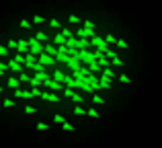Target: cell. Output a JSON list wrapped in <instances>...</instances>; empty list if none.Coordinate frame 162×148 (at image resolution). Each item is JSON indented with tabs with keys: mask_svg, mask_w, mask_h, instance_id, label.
<instances>
[{
	"mask_svg": "<svg viewBox=\"0 0 162 148\" xmlns=\"http://www.w3.org/2000/svg\"><path fill=\"white\" fill-rule=\"evenodd\" d=\"M27 43H29V53H31V56L39 58L41 53H43V43H39L35 37H29V39H27Z\"/></svg>",
	"mask_w": 162,
	"mask_h": 148,
	"instance_id": "cell-1",
	"label": "cell"
},
{
	"mask_svg": "<svg viewBox=\"0 0 162 148\" xmlns=\"http://www.w3.org/2000/svg\"><path fill=\"white\" fill-rule=\"evenodd\" d=\"M78 62H84L86 66H92V64H96L94 56H92L90 51H86V49H80V51H78Z\"/></svg>",
	"mask_w": 162,
	"mask_h": 148,
	"instance_id": "cell-2",
	"label": "cell"
},
{
	"mask_svg": "<svg viewBox=\"0 0 162 148\" xmlns=\"http://www.w3.org/2000/svg\"><path fill=\"white\" fill-rule=\"evenodd\" d=\"M90 48H96L101 53H105V51L109 49V45L105 43V39H103V37H99V35H96V37H92V39H90Z\"/></svg>",
	"mask_w": 162,
	"mask_h": 148,
	"instance_id": "cell-3",
	"label": "cell"
},
{
	"mask_svg": "<svg viewBox=\"0 0 162 148\" xmlns=\"http://www.w3.org/2000/svg\"><path fill=\"white\" fill-rule=\"evenodd\" d=\"M74 35H76L78 39H92V37H96V33H94L92 29H84V27H80L78 31H74Z\"/></svg>",
	"mask_w": 162,
	"mask_h": 148,
	"instance_id": "cell-4",
	"label": "cell"
},
{
	"mask_svg": "<svg viewBox=\"0 0 162 148\" xmlns=\"http://www.w3.org/2000/svg\"><path fill=\"white\" fill-rule=\"evenodd\" d=\"M43 87H45L47 91H51V93H58V91H62V89H64V84H60V82H55L53 78H49V80H45V82H43Z\"/></svg>",
	"mask_w": 162,
	"mask_h": 148,
	"instance_id": "cell-5",
	"label": "cell"
},
{
	"mask_svg": "<svg viewBox=\"0 0 162 148\" xmlns=\"http://www.w3.org/2000/svg\"><path fill=\"white\" fill-rule=\"evenodd\" d=\"M37 62H39L41 66H53V64H58V62H55V58H51V56H47V53H41Z\"/></svg>",
	"mask_w": 162,
	"mask_h": 148,
	"instance_id": "cell-6",
	"label": "cell"
},
{
	"mask_svg": "<svg viewBox=\"0 0 162 148\" xmlns=\"http://www.w3.org/2000/svg\"><path fill=\"white\" fill-rule=\"evenodd\" d=\"M41 99L43 101H49V103H60V97L55 93H51V91H43L41 93Z\"/></svg>",
	"mask_w": 162,
	"mask_h": 148,
	"instance_id": "cell-7",
	"label": "cell"
},
{
	"mask_svg": "<svg viewBox=\"0 0 162 148\" xmlns=\"http://www.w3.org/2000/svg\"><path fill=\"white\" fill-rule=\"evenodd\" d=\"M23 68H25V66L17 64L14 60H10V62H8V70H10V72H14V74H23Z\"/></svg>",
	"mask_w": 162,
	"mask_h": 148,
	"instance_id": "cell-8",
	"label": "cell"
},
{
	"mask_svg": "<svg viewBox=\"0 0 162 148\" xmlns=\"http://www.w3.org/2000/svg\"><path fill=\"white\" fill-rule=\"evenodd\" d=\"M64 82H66V89H72V91H74V89H80V82H78V80H74L72 76H66V80H64Z\"/></svg>",
	"mask_w": 162,
	"mask_h": 148,
	"instance_id": "cell-9",
	"label": "cell"
},
{
	"mask_svg": "<svg viewBox=\"0 0 162 148\" xmlns=\"http://www.w3.org/2000/svg\"><path fill=\"white\" fill-rule=\"evenodd\" d=\"M43 53H47V56L55 58V56H58V48H55L53 43H47V45H43Z\"/></svg>",
	"mask_w": 162,
	"mask_h": 148,
	"instance_id": "cell-10",
	"label": "cell"
},
{
	"mask_svg": "<svg viewBox=\"0 0 162 148\" xmlns=\"http://www.w3.org/2000/svg\"><path fill=\"white\" fill-rule=\"evenodd\" d=\"M6 87H10V89H14V91H17V89L21 87V80H19L17 76H10V78L6 80Z\"/></svg>",
	"mask_w": 162,
	"mask_h": 148,
	"instance_id": "cell-11",
	"label": "cell"
},
{
	"mask_svg": "<svg viewBox=\"0 0 162 148\" xmlns=\"http://www.w3.org/2000/svg\"><path fill=\"white\" fill-rule=\"evenodd\" d=\"M31 91H21V89H17L14 91V99H31Z\"/></svg>",
	"mask_w": 162,
	"mask_h": 148,
	"instance_id": "cell-12",
	"label": "cell"
},
{
	"mask_svg": "<svg viewBox=\"0 0 162 148\" xmlns=\"http://www.w3.org/2000/svg\"><path fill=\"white\" fill-rule=\"evenodd\" d=\"M53 45H55V48H60V45H66V37H64L62 33H55V37H53Z\"/></svg>",
	"mask_w": 162,
	"mask_h": 148,
	"instance_id": "cell-13",
	"label": "cell"
},
{
	"mask_svg": "<svg viewBox=\"0 0 162 148\" xmlns=\"http://www.w3.org/2000/svg\"><path fill=\"white\" fill-rule=\"evenodd\" d=\"M33 78H35V80H39L41 84H43V82H45V80H49L51 76H49L47 72H35V76H33Z\"/></svg>",
	"mask_w": 162,
	"mask_h": 148,
	"instance_id": "cell-14",
	"label": "cell"
},
{
	"mask_svg": "<svg viewBox=\"0 0 162 148\" xmlns=\"http://www.w3.org/2000/svg\"><path fill=\"white\" fill-rule=\"evenodd\" d=\"M19 53H29V43L27 41H23V39H19V48H17Z\"/></svg>",
	"mask_w": 162,
	"mask_h": 148,
	"instance_id": "cell-15",
	"label": "cell"
},
{
	"mask_svg": "<svg viewBox=\"0 0 162 148\" xmlns=\"http://www.w3.org/2000/svg\"><path fill=\"white\" fill-rule=\"evenodd\" d=\"M99 84H101V89H111V78H107V76H101L99 78Z\"/></svg>",
	"mask_w": 162,
	"mask_h": 148,
	"instance_id": "cell-16",
	"label": "cell"
},
{
	"mask_svg": "<svg viewBox=\"0 0 162 148\" xmlns=\"http://www.w3.org/2000/svg\"><path fill=\"white\" fill-rule=\"evenodd\" d=\"M47 25H49L51 29H58V31H62V29H64V27L60 25V21H58V19H49V21H47Z\"/></svg>",
	"mask_w": 162,
	"mask_h": 148,
	"instance_id": "cell-17",
	"label": "cell"
},
{
	"mask_svg": "<svg viewBox=\"0 0 162 148\" xmlns=\"http://www.w3.org/2000/svg\"><path fill=\"white\" fill-rule=\"evenodd\" d=\"M35 39H37L39 43H43V41H47V39H49V35H47V33H43V31H37V33H35Z\"/></svg>",
	"mask_w": 162,
	"mask_h": 148,
	"instance_id": "cell-18",
	"label": "cell"
},
{
	"mask_svg": "<svg viewBox=\"0 0 162 148\" xmlns=\"http://www.w3.org/2000/svg\"><path fill=\"white\" fill-rule=\"evenodd\" d=\"M53 80H55V82H60V84H62V82H64V80H66V74H62V72H60V70H55V72H53Z\"/></svg>",
	"mask_w": 162,
	"mask_h": 148,
	"instance_id": "cell-19",
	"label": "cell"
},
{
	"mask_svg": "<svg viewBox=\"0 0 162 148\" xmlns=\"http://www.w3.org/2000/svg\"><path fill=\"white\" fill-rule=\"evenodd\" d=\"M76 48H78V49H86V48H90V39H78Z\"/></svg>",
	"mask_w": 162,
	"mask_h": 148,
	"instance_id": "cell-20",
	"label": "cell"
},
{
	"mask_svg": "<svg viewBox=\"0 0 162 148\" xmlns=\"http://www.w3.org/2000/svg\"><path fill=\"white\" fill-rule=\"evenodd\" d=\"M41 23H47V19H45V17H41V14H35V17H33V21H31V25H41Z\"/></svg>",
	"mask_w": 162,
	"mask_h": 148,
	"instance_id": "cell-21",
	"label": "cell"
},
{
	"mask_svg": "<svg viewBox=\"0 0 162 148\" xmlns=\"http://www.w3.org/2000/svg\"><path fill=\"white\" fill-rule=\"evenodd\" d=\"M103 39H105V43H107V45H109V43H115V45H117V37H115V35H111V33H107Z\"/></svg>",
	"mask_w": 162,
	"mask_h": 148,
	"instance_id": "cell-22",
	"label": "cell"
},
{
	"mask_svg": "<svg viewBox=\"0 0 162 148\" xmlns=\"http://www.w3.org/2000/svg\"><path fill=\"white\" fill-rule=\"evenodd\" d=\"M86 115H88V117H92V119H99V117H101V115H99V111H96L94 107H90V109L86 111Z\"/></svg>",
	"mask_w": 162,
	"mask_h": 148,
	"instance_id": "cell-23",
	"label": "cell"
},
{
	"mask_svg": "<svg viewBox=\"0 0 162 148\" xmlns=\"http://www.w3.org/2000/svg\"><path fill=\"white\" fill-rule=\"evenodd\" d=\"M92 103L94 105H105V99L101 97V95H92Z\"/></svg>",
	"mask_w": 162,
	"mask_h": 148,
	"instance_id": "cell-24",
	"label": "cell"
},
{
	"mask_svg": "<svg viewBox=\"0 0 162 148\" xmlns=\"http://www.w3.org/2000/svg\"><path fill=\"white\" fill-rule=\"evenodd\" d=\"M74 115H86V109H84L82 105H76V107H74Z\"/></svg>",
	"mask_w": 162,
	"mask_h": 148,
	"instance_id": "cell-25",
	"label": "cell"
},
{
	"mask_svg": "<svg viewBox=\"0 0 162 148\" xmlns=\"http://www.w3.org/2000/svg\"><path fill=\"white\" fill-rule=\"evenodd\" d=\"M12 60H14L17 64H21V66H25V56H23V53H17V56H14Z\"/></svg>",
	"mask_w": 162,
	"mask_h": 148,
	"instance_id": "cell-26",
	"label": "cell"
},
{
	"mask_svg": "<svg viewBox=\"0 0 162 148\" xmlns=\"http://www.w3.org/2000/svg\"><path fill=\"white\" fill-rule=\"evenodd\" d=\"M2 107H6V109L14 107V99H4V101H2Z\"/></svg>",
	"mask_w": 162,
	"mask_h": 148,
	"instance_id": "cell-27",
	"label": "cell"
},
{
	"mask_svg": "<svg viewBox=\"0 0 162 148\" xmlns=\"http://www.w3.org/2000/svg\"><path fill=\"white\" fill-rule=\"evenodd\" d=\"M68 23H72V25H78V23H82L80 17H76V14H70L68 17Z\"/></svg>",
	"mask_w": 162,
	"mask_h": 148,
	"instance_id": "cell-28",
	"label": "cell"
},
{
	"mask_svg": "<svg viewBox=\"0 0 162 148\" xmlns=\"http://www.w3.org/2000/svg\"><path fill=\"white\" fill-rule=\"evenodd\" d=\"M35 128H37V132H47V130H49V126H47V123H43V121H39Z\"/></svg>",
	"mask_w": 162,
	"mask_h": 148,
	"instance_id": "cell-29",
	"label": "cell"
},
{
	"mask_svg": "<svg viewBox=\"0 0 162 148\" xmlns=\"http://www.w3.org/2000/svg\"><path fill=\"white\" fill-rule=\"evenodd\" d=\"M19 25H21V29H31V21H29V19H23Z\"/></svg>",
	"mask_w": 162,
	"mask_h": 148,
	"instance_id": "cell-30",
	"label": "cell"
},
{
	"mask_svg": "<svg viewBox=\"0 0 162 148\" xmlns=\"http://www.w3.org/2000/svg\"><path fill=\"white\" fill-rule=\"evenodd\" d=\"M82 27H84V29H92V31H94V23H92V21H88V19H86V21H82Z\"/></svg>",
	"mask_w": 162,
	"mask_h": 148,
	"instance_id": "cell-31",
	"label": "cell"
},
{
	"mask_svg": "<svg viewBox=\"0 0 162 148\" xmlns=\"http://www.w3.org/2000/svg\"><path fill=\"white\" fill-rule=\"evenodd\" d=\"M60 33H62V35H64L66 39H70V37H74V31H70V29H62Z\"/></svg>",
	"mask_w": 162,
	"mask_h": 148,
	"instance_id": "cell-32",
	"label": "cell"
},
{
	"mask_svg": "<svg viewBox=\"0 0 162 148\" xmlns=\"http://www.w3.org/2000/svg\"><path fill=\"white\" fill-rule=\"evenodd\" d=\"M103 76H107V78H113V76H115V72H113L111 68H103Z\"/></svg>",
	"mask_w": 162,
	"mask_h": 148,
	"instance_id": "cell-33",
	"label": "cell"
},
{
	"mask_svg": "<svg viewBox=\"0 0 162 148\" xmlns=\"http://www.w3.org/2000/svg\"><path fill=\"white\" fill-rule=\"evenodd\" d=\"M62 130H64V132H74V126L68 123V121H64V123H62Z\"/></svg>",
	"mask_w": 162,
	"mask_h": 148,
	"instance_id": "cell-34",
	"label": "cell"
},
{
	"mask_svg": "<svg viewBox=\"0 0 162 148\" xmlns=\"http://www.w3.org/2000/svg\"><path fill=\"white\" fill-rule=\"evenodd\" d=\"M72 101H74V103H76V105H80V103H84V99H82L80 95H78V93H76V91H74V95H72Z\"/></svg>",
	"mask_w": 162,
	"mask_h": 148,
	"instance_id": "cell-35",
	"label": "cell"
},
{
	"mask_svg": "<svg viewBox=\"0 0 162 148\" xmlns=\"http://www.w3.org/2000/svg\"><path fill=\"white\" fill-rule=\"evenodd\" d=\"M105 58H107V60H113V58H117V53H115L113 49H107V51H105Z\"/></svg>",
	"mask_w": 162,
	"mask_h": 148,
	"instance_id": "cell-36",
	"label": "cell"
},
{
	"mask_svg": "<svg viewBox=\"0 0 162 148\" xmlns=\"http://www.w3.org/2000/svg\"><path fill=\"white\" fill-rule=\"evenodd\" d=\"M25 113H27V115H33V113H37V109H35L33 105H27V107H25Z\"/></svg>",
	"mask_w": 162,
	"mask_h": 148,
	"instance_id": "cell-37",
	"label": "cell"
},
{
	"mask_svg": "<svg viewBox=\"0 0 162 148\" xmlns=\"http://www.w3.org/2000/svg\"><path fill=\"white\" fill-rule=\"evenodd\" d=\"M6 48H8V49H17V48H19V41H17V39H10Z\"/></svg>",
	"mask_w": 162,
	"mask_h": 148,
	"instance_id": "cell-38",
	"label": "cell"
},
{
	"mask_svg": "<svg viewBox=\"0 0 162 148\" xmlns=\"http://www.w3.org/2000/svg\"><path fill=\"white\" fill-rule=\"evenodd\" d=\"M19 80H21V82H31V76H27V74L23 72V74H19Z\"/></svg>",
	"mask_w": 162,
	"mask_h": 148,
	"instance_id": "cell-39",
	"label": "cell"
},
{
	"mask_svg": "<svg viewBox=\"0 0 162 148\" xmlns=\"http://www.w3.org/2000/svg\"><path fill=\"white\" fill-rule=\"evenodd\" d=\"M8 56V48L6 45H0V58H6Z\"/></svg>",
	"mask_w": 162,
	"mask_h": 148,
	"instance_id": "cell-40",
	"label": "cell"
},
{
	"mask_svg": "<svg viewBox=\"0 0 162 148\" xmlns=\"http://www.w3.org/2000/svg\"><path fill=\"white\" fill-rule=\"evenodd\" d=\"M53 121H55V123H60V126H62V123H64V121H66V119H64V115H53Z\"/></svg>",
	"mask_w": 162,
	"mask_h": 148,
	"instance_id": "cell-41",
	"label": "cell"
},
{
	"mask_svg": "<svg viewBox=\"0 0 162 148\" xmlns=\"http://www.w3.org/2000/svg\"><path fill=\"white\" fill-rule=\"evenodd\" d=\"M111 64H113V66H123V60H121V58H113V60H111Z\"/></svg>",
	"mask_w": 162,
	"mask_h": 148,
	"instance_id": "cell-42",
	"label": "cell"
},
{
	"mask_svg": "<svg viewBox=\"0 0 162 148\" xmlns=\"http://www.w3.org/2000/svg\"><path fill=\"white\" fill-rule=\"evenodd\" d=\"M41 93H43L41 89H31V95H33V97H39L41 99Z\"/></svg>",
	"mask_w": 162,
	"mask_h": 148,
	"instance_id": "cell-43",
	"label": "cell"
},
{
	"mask_svg": "<svg viewBox=\"0 0 162 148\" xmlns=\"http://www.w3.org/2000/svg\"><path fill=\"white\" fill-rule=\"evenodd\" d=\"M6 70H8V64H4V62H0V76H2V74H4Z\"/></svg>",
	"mask_w": 162,
	"mask_h": 148,
	"instance_id": "cell-44",
	"label": "cell"
},
{
	"mask_svg": "<svg viewBox=\"0 0 162 148\" xmlns=\"http://www.w3.org/2000/svg\"><path fill=\"white\" fill-rule=\"evenodd\" d=\"M64 95H66L68 99H72V95H74V91H72V89H66V87H64Z\"/></svg>",
	"mask_w": 162,
	"mask_h": 148,
	"instance_id": "cell-45",
	"label": "cell"
},
{
	"mask_svg": "<svg viewBox=\"0 0 162 148\" xmlns=\"http://www.w3.org/2000/svg\"><path fill=\"white\" fill-rule=\"evenodd\" d=\"M117 45L121 49H127V41H123V39H117Z\"/></svg>",
	"mask_w": 162,
	"mask_h": 148,
	"instance_id": "cell-46",
	"label": "cell"
},
{
	"mask_svg": "<svg viewBox=\"0 0 162 148\" xmlns=\"http://www.w3.org/2000/svg\"><path fill=\"white\" fill-rule=\"evenodd\" d=\"M119 80H121V82H125V84H129V82H131V80H129V76H125V74H121V76H119Z\"/></svg>",
	"mask_w": 162,
	"mask_h": 148,
	"instance_id": "cell-47",
	"label": "cell"
},
{
	"mask_svg": "<svg viewBox=\"0 0 162 148\" xmlns=\"http://www.w3.org/2000/svg\"><path fill=\"white\" fill-rule=\"evenodd\" d=\"M0 93H2V84H0Z\"/></svg>",
	"mask_w": 162,
	"mask_h": 148,
	"instance_id": "cell-48",
	"label": "cell"
}]
</instances>
